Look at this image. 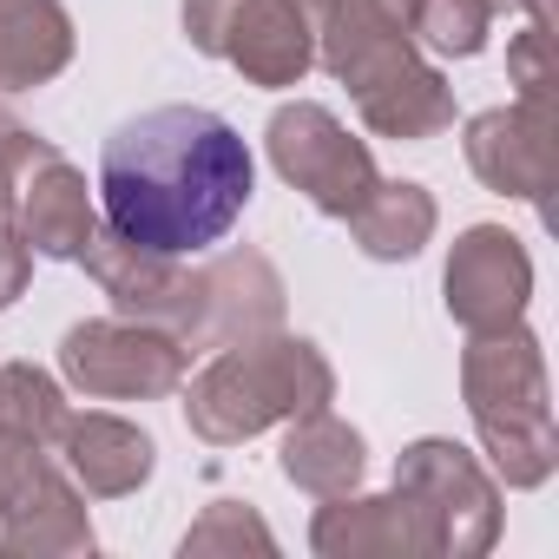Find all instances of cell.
Segmentation results:
<instances>
[{
  "label": "cell",
  "instance_id": "cell-1",
  "mask_svg": "<svg viewBox=\"0 0 559 559\" xmlns=\"http://www.w3.org/2000/svg\"><path fill=\"white\" fill-rule=\"evenodd\" d=\"M257 165L243 132L211 106H152L99 145L106 224L165 257H198L250 211Z\"/></svg>",
  "mask_w": 559,
  "mask_h": 559
},
{
  "label": "cell",
  "instance_id": "cell-2",
  "mask_svg": "<svg viewBox=\"0 0 559 559\" xmlns=\"http://www.w3.org/2000/svg\"><path fill=\"white\" fill-rule=\"evenodd\" d=\"M336 402V369L310 336H250L217 349L185 389V428L204 448H237L276 421H297Z\"/></svg>",
  "mask_w": 559,
  "mask_h": 559
},
{
  "label": "cell",
  "instance_id": "cell-3",
  "mask_svg": "<svg viewBox=\"0 0 559 559\" xmlns=\"http://www.w3.org/2000/svg\"><path fill=\"white\" fill-rule=\"evenodd\" d=\"M461 402L474 415V435L507 487H546L559 467V428H552V389L546 356L526 323L474 336L461 356Z\"/></svg>",
  "mask_w": 559,
  "mask_h": 559
},
{
  "label": "cell",
  "instance_id": "cell-4",
  "mask_svg": "<svg viewBox=\"0 0 559 559\" xmlns=\"http://www.w3.org/2000/svg\"><path fill=\"white\" fill-rule=\"evenodd\" d=\"M263 152L276 165L290 191H304L323 217H349L369 191H376V152L317 99H290L276 106L270 126H263Z\"/></svg>",
  "mask_w": 559,
  "mask_h": 559
},
{
  "label": "cell",
  "instance_id": "cell-5",
  "mask_svg": "<svg viewBox=\"0 0 559 559\" xmlns=\"http://www.w3.org/2000/svg\"><path fill=\"white\" fill-rule=\"evenodd\" d=\"M185 343L132 317H93L60 336V376L86 402H165L185 389Z\"/></svg>",
  "mask_w": 559,
  "mask_h": 559
},
{
  "label": "cell",
  "instance_id": "cell-6",
  "mask_svg": "<svg viewBox=\"0 0 559 559\" xmlns=\"http://www.w3.org/2000/svg\"><path fill=\"white\" fill-rule=\"evenodd\" d=\"M395 487L421 507V520L435 526V546L448 559H480L500 539V487L493 474L441 435H421L395 454Z\"/></svg>",
  "mask_w": 559,
  "mask_h": 559
},
{
  "label": "cell",
  "instance_id": "cell-7",
  "mask_svg": "<svg viewBox=\"0 0 559 559\" xmlns=\"http://www.w3.org/2000/svg\"><path fill=\"white\" fill-rule=\"evenodd\" d=\"M284 304H290V290L263 250H224L191 270L178 343L191 356V349H230V343L270 336V330H284Z\"/></svg>",
  "mask_w": 559,
  "mask_h": 559
},
{
  "label": "cell",
  "instance_id": "cell-8",
  "mask_svg": "<svg viewBox=\"0 0 559 559\" xmlns=\"http://www.w3.org/2000/svg\"><path fill=\"white\" fill-rule=\"evenodd\" d=\"M441 297H448V317L467 336H493V330L526 323V304H533V257H526V243L507 224H467L454 237V250H448Z\"/></svg>",
  "mask_w": 559,
  "mask_h": 559
},
{
  "label": "cell",
  "instance_id": "cell-9",
  "mask_svg": "<svg viewBox=\"0 0 559 559\" xmlns=\"http://www.w3.org/2000/svg\"><path fill=\"white\" fill-rule=\"evenodd\" d=\"M461 152L487 191L520 198V204H546V191H552V106H526V99L487 106L467 119Z\"/></svg>",
  "mask_w": 559,
  "mask_h": 559
},
{
  "label": "cell",
  "instance_id": "cell-10",
  "mask_svg": "<svg viewBox=\"0 0 559 559\" xmlns=\"http://www.w3.org/2000/svg\"><path fill=\"white\" fill-rule=\"evenodd\" d=\"M297 8L317 34V67L343 86H362L369 73L415 53V0H297Z\"/></svg>",
  "mask_w": 559,
  "mask_h": 559
},
{
  "label": "cell",
  "instance_id": "cell-11",
  "mask_svg": "<svg viewBox=\"0 0 559 559\" xmlns=\"http://www.w3.org/2000/svg\"><path fill=\"white\" fill-rule=\"evenodd\" d=\"M86 276L99 284V297L112 304V317H132V323H152L165 336L185 330V297H191V270L165 250H139L126 243L112 224H99L80 250Z\"/></svg>",
  "mask_w": 559,
  "mask_h": 559
},
{
  "label": "cell",
  "instance_id": "cell-12",
  "mask_svg": "<svg viewBox=\"0 0 559 559\" xmlns=\"http://www.w3.org/2000/svg\"><path fill=\"white\" fill-rule=\"evenodd\" d=\"M310 552L323 559H428L435 526L421 520V507L389 487V493H336L323 500V513L310 520Z\"/></svg>",
  "mask_w": 559,
  "mask_h": 559
},
{
  "label": "cell",
  "instance_id": "cell-13",
  "mask_svg": "<svg viewBox=\"0 0 559 559\" xmlns=\"http://www.w3.org/2000/svg\"><path fill=\"white\" fill-rule=\"evenodd\" d=\"M53 454H60V467L73 474V487H80L86 500H126V493H139V487L152 480V467H158V441H152L139 421L99 415V408H93V415H73V408H67Z\"/></svg>",
  "mask_w": 559,
  "mask_h": 559
},
{
  "label": "cell",
  "instance_id": "cell-14",
  "mask_svg": "<svg viewBox=\"0 0 559 559\" xmlns=\"http://www.w3.org/2000/svg\"><path fill=\"white\" fill-rule=\"evenodd\" d=\"M14 230L27 237L34 257H53V263H80L86 237L99 230V211H93L86 178H80L53 145H47V152L21 171V185H14Z\"/></svg>",
  "mask_w": 559,
  "mask_h": 559
},
{
  "label": "cell",
  "instance_id": "cell-15",
  "mask_svg": "<svg viewBox=\"0 0 559 559\" xmlns=\"http://www.w3.org/2000/svg\"><path fill=\"white\" fill-rule=\"evenodd\" d=\"M0 552H8V559H73V552H93L86 493L73 487L60 454L14 500H0Z\"/></svg>",
  "mask_w": 559,
  "mask_h": 559
},
{
  "label": "cell",
  "instance_id": "cell-16",
  "mask_svg": "<svg viewBox=\"0 0 559 559\" xmlns=\"http://www.w3.org/2000/svg\"><path fill=\"white\" fill-rule=\"evenodd\" d=\"M362 126L376 139H395V145H428L454 126V86L441 80V67H428L421 53L369 73L362 86H349Z\"/></svg>",
  "mask_w": 559,
  "mask_h": 559
},
{
  "label": "cell",
  "instance_id": "cell-17",
  "mask_svg": "<svg viewBox=\"0 0 559 559\" xmlns=\"http://www.w3.org/2000/svg\"><path fill=\"white\" fill-rule=\"evenodd\" d=\"M217 60H230L243 73V86L276 93V86H297L317 67V34H310L297 0H243V14L230 21Z\"/></svg>",
  "mask_w": 559,
  "mask_h": 559
},
{
  "label": "cell",
  "instance_id": "cell-18",
  "mask_svg": "<svg viewBox=\"0 0 559 559\" xmlns=\"http://www.w3.org/2000/svg\"><path fill=\"white\" fill-rule=\"evenodd\" d=\"M73 67L67 0H0V93H34Z\"/></svg>",
  "mask_w": 559,
  "mask_h": 559
},
{
  "label": "cell",
  "instance_id": "cell-19",
  "mask_svg": "<svg viewBox=\"0 0 559 559\" xmlns=\"http://www.w3.org/2000/svg\"><path fill=\"white\" fill-rule=\"evenodd\" d=\"M276 467H284V480H290V487H304L310 500H336V493H356V487H362L369 441H362L343 415L310 408V415H297V421H290Z\"/></svg>",
  "mask_w": 559,
  "mask_h": 559
},
{
  "label": "cell",
  "instance_id": "cell-20",
  "mask_svg": "<svg viewBox=\"0 0 559 559\" xmlns=\"http://www.w3.org/2000/svg\"><path fill=\"white\" fill-rule=\"evenodd\" d=\"M343 224H349V237H356V250L369 263H408V257L428 250L441 211H435L428 185H415V178H376V191Z\"/></svg>",
  "mask_w": 559,
  "mask_h": 559
},
{
  "label": "cell",
  "instance_id": "cell-21",
  "mask_svg": "<svg viewBox=\"0 0 559 559\" xmlns=\"http://www.w3.org/2000/svg\"><path fill=\"white\" fill-rule=\"evenodd\" d=\"M487 34H493L487 0H415V47H428L435 60H474Z\"/></svg>",
  "mask_w": 559,
  "mask_h": 559
},
{
  "label": "cell",
  "instance_id": "cell-22",
  "mask_svg": "<svg viewBox=\"0 0 559 559\" xmlns=\"http://www.w3.org/2000/svg\"><path fill=\"white\" fill-rule=\"evenodd\" d=\"M60 421H67V395L47 369L0 362V428H27L40 441H60Z\"/></svg>",
  "mask_w": 559,
  "mask_h": 559
},
{
  "label": "cell",
  "instance_id": "cell-23",
  "mask_svg": "<svg viewBox=\"0 0 559 559\" xmlns=\"http://www.w3.org/2000/svg\"><path fill=\"white\" fill-rule=\"evenodd\" d=\"M243 546L276 552V533H270V526L257 520V507H243V500H217V507H204V513L191 520V533L178 539L185 559H204V552H243Z\"/></svg>",
  "mask_w": 559,
  "mask_h": 559
},
{
  "label": "cell",
  "instance_id": "cell-24",
  "mask_svg": "<svg viewBox=\"0 0 559 559\" xmlns=\"http://www.w3.org/2000/svg\"><path fill=\"white\" fill-rule=\"evenodd\" d=\"M507 80L520 86L526 106H552V27L526 21V27L507 40Z\"/></svg>",
  "mask_w": 559,
  "mask_h": 559
},
{
  "label": "cell",
  "instance_id": "cell-25",
  "mask_svg": "<svg viewBox=\"0 0 559 559\" xmlns=\"http://www.w3.org/2000/svg\"><path fill=\"white\" fill-rule=\"evenodd\" d=\"M40 152H47V139H40L21 112L0 106V211H8V217H14V185H21V171H27Z\"/></svg>",
  "mask_w": 559,
  "mask_h": 559
},
{
  "label": "cell",
  "instance_id": "cell-26",
  "mask_svg": "<svg viewBox=\"0 0 559 559\" xmlns=\"http://www.w3.org/2000/svg\"><path fill=\"white\" fill-rule=\"evenodd\" d=\"M243 14V0H178V21H185V40L198 47V53H224V34H230V21Z\"/></svg>",
  "mask_w": 559,
  "mask_h": 559
},
{
  "label": "cell",
  "instance_id": "cell-27",
  "mask_svg": "<svg viewBox=\"0 0 559 559\" xmlns=\"http://www.w3.org/2000/svg\"><path fill=\"white\" fill-rule=\"evenodd\" d=\"M27 284H34V250H27V237L14 230V217L0 211V310L21 304Z\"/></svg>",
  "mask_w": 559,
  "mask_h": 559
},
{
  "label": "cell",
  "instance_id": "cell-28",
  "mask_svg": "<svg viewBox=\"0 0 559 559\" xmlns=\"http://www.w3.org/2000/svg\"><path fill=\"white\" fill-rule=\"evenodd\" d=\"M487 8H493V14H520V0H487Z\"/></svg>",
  "mask_w": 559,
  "mask_h": 559
}]
</instances>
